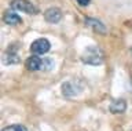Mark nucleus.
<instances>
[{
    "label": "nucleus",
    "mask_w": 132,
    "mask_h": 131,
    "mask_svg": "<svg viewBox=\"0 0 132 131\" xmlns=\"http://www.w3.org/2000/svg\"><path fill=\"white\" fill-rule=\"evenodd\" d=\"M81 61L87 65H101L103 62V52L98 46H88L82 51L81 54Z\"/></svg>",
    "instance_id": "nucleus-1"
},
{
    "label": "nucleus",
    "mask_w": 132,
    "mask_h": 131,
    "mask_svg": "<svg viewBox=\"0 0 132 131\" xmlns=\"http://www.w3.org/2000/svg\"><path fill=\"white\" fill-rule=\"evenodd\" d=\"M26 68L29 71H50L54 68V61L50 58H40L33 55L26 61Z\"/></svg>",
    "instance_id": "nucleus-2"
},
{
    "label": "nucleus",
    "mask_w": 132,
    "mask_h": 131,
    "mask_svg": "<svg viewBox=\"0 0 132 131\" xmlns=\"http://www.w3.org/2000/svg\"><path fill=\"white\" fill-rule=\"evenodd\" d=\"M82 91V86L78 81H66L62 84V94L66 98H73L77 97Z\"/></svg>",
    "instance_id": "nucleus-3"
},
{
    "label": "nucleus",
    "mask_w": 132,
    "mask_h": 131,
    "mask_svg": "<svg viewBox=\"0 0 132 131\" xmlns=\"http://www.w3.org/2000/svg\"><path fill=\"white\" fill-rule=\"evenodd\" d=\"M11 9L15 11H21L25 14H36L37 9L28 0H12L11 2Z\"/></svg>",
    "instance_id": "nucleus-4"
},
{
    "label": "nucleus",
    "mask_w": 132,
    "mask_h": 131,
    "mask_svg": "<svg viewBox=\"0 0 132 131\" xmlns=\"http://www.w3.org/2000/svg\"><path fill=\"white\" fill-rule=\"evenodd\" d=\"M50 48H51V44H50V42L47 39H44V37L37 39V40H35V42L30 44V51L33 52V54H36V55L45 54V52L50 51Z\"/></svg>",
    "instance_id": "nucleus-5"
},
{
    "label": "nucleus",
    "mask_w": 132,
    "mask_h": 131,
    "mask_svg": "<svg viewBox=\"0 0 132 131\" xmlns=\"http://www.w3.org/2000/svg\"><path fill=\"white\" fill-rule=\"evenodd\" d=\"M44 19L50 24H58L62 19V11L56 7H52V9H48L44 13Z\"/></svg>",
    "instance_id": "nucleus-6"
},
{
    "label": "nucleus",
    "mask_w": 132,
    "mask_h": 131,
    "mask_svg": "<svg viewBox=\"0 0 132 131\" xmlns=\"http://www.w3.org/2000/svg\"><path fill=\"white\" fill-rule=\"evenodd\" d=\"M127 110V102L124 99H116L110 104L111 113H124Z\"/></svg>",
    "instance_id": "nucleus-7"
},
{
    "label": "nucleus",
    "mask_w": 132,
    "mask_h": 131,
    "mask_svg": "<svg viewBox=\"0 0 132 131\" xmlns=\"http://www.w3.org/2000/svg\"><path fill=\"white\" fill-rule=\"evenodd\" d=\"M85 25H88V26H91L94 30H96V32H99V33H105L106 32V28H105V25L101 22V21H98V19H94V18H85Z\"/></svg>",
    "instance_id": "nucleus-8"
},
{
    "label": "nucleus",
    "mask_w": 132,
    "mask_h": 131,
    "mask_svg": "<svg viewBox=\"0 0 132 131\" xmlns=\"http://www.w3.org/2000/svg\"><path fill=\"white\" fill-rule=\"evenodd\" d=\"M4 21H6V24H8V25H18V24L22 22V19H21V17L16 13H14V11H7L6 15H4Z\"/></svg>",
    "instance_id": "nucleus-9"
},
{
    "label": "nucleus",
    "mask_w": 132,
    "mask_h": 131,
    "mask_svg": "<svg viewBox=\"0 0 132 131\" xmlns=\"http://www.w3.org/2000/svg\"><path fill=\"white\" fill-rule=\"evenodd\" d=\"M21 58L16 54V50L15 48H10L7 50V58H4V64L7 65H11V64H19Z\"/></svg>",
    "instance_id": "nucleus-10"
},
{
    "label": "nucleus",
    "mask_w": 132,
    "mask_h": 131,
    "mask_svg": "<svg viewBox=\"0 0 132 131\" xmlns=\"http://www.w3.org/2000/svg\"><path fill=\"white\" fill-rule=\"evenodd\" d=\"M3 131H28V130L21 124H12V126H8L6 128H3Z\"/></svg>",
    "instance_id": "nucleus-11"
},
{
    "label": "nucleus",
    "mask_w": 132,
    "mask_h": 131,
    "mask_svg": "<svg viewBox=\"0 0 132 131\" xmlns=\"http://www.w3.org/2000/svg\"><path fill=\"white\" fill-rule=\"evenodd\" d=\"M76 2H77L80 6L85 7V6H88V4H89V2H91V0H76Z\"/></svg>",
    "instance_id": "nucleus-12"
},
{
    "label": "nucleus",
    "mask_w": 132,
    "mask_h": 131,
    "mask_svg": "<svg viewBox=\"0 0 132 131\" xmlns=\"http://www.w3.org/2000/svg\"><path fill=\"white\" fill-rule=\"evenodd\" d=\"M131 51H132V50H131Z\"/></svg>",
    "instance_id": "nucleus-13"
}]
</instances>
